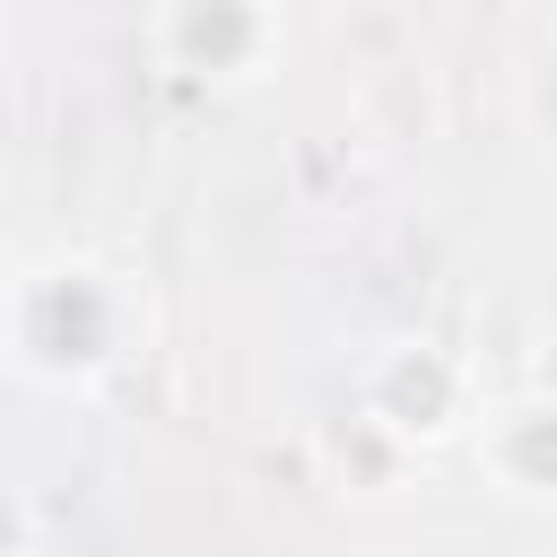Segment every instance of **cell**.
<instances>
[{
    "label": "cell",
    "instance_id": "cell-1",
    "mask_svg": "<svg viewBox=\"0 0 557 557\" xmlns=\"http://www.w3.org/2000/svg\"><path fill=\"white\" fill-rule=\"evenodd\" d=\"M131 287L96 261H44L26 278H0V339L44 383H96L131 357Z\"/></svg>",
    "mask_w": 557,
    "mask_h": 557
},
{
    "label": "cell",
    "instance_id": "cell-2",
    "mask_svg": "<svg viewBox=\"0 0 557 557\" xmlns=\"http://www.w3.org/2000/svg\"><path fill=\"white\" fill-rule=\"evenodd\" d=\"M357 409L392 435V444H444L461 418H470V374L444 357V348H426V339H400V348H383L374 366H366V392H357Z\"/></svg>",
    "mask_w": 557,
    "mask_h": 557
},
{
    "label": "cell",
    "instance_id": "cell-3",
    "mask_svg": "<svg viewBox=\"0 0 557 557\" xmlns=\"http://www.w3.org/2000/svg\"><path fill=\"white\" fill-rule=\"evenodd\" d=\"M278 52V9L270 0H165L157 9V61L183 78H252Z\"/></svg>",
    "mask_w": 557,
    "mask_h": 557
},
{
    "label": "cell",
    "instance_id": "cell-4",
    "mask_svg": "<svg viewBox=\"0 0 557 557\" xmlns=\"http://www.w3.org/2000/svg\"><path fill=\"white\" fill-rule=\"evenodd\" d=\"M479 461L513 487V496H557V392L505 400L479 426Z\"/></svg>",
    "mask_w": 557,
    "mask_h": 557
}]
</instances>
